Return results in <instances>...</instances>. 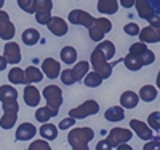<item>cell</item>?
Listing matches in <instances>:
<instances>
[{
	"mask_svg": "<svg viewBox=\"0 0 160 150\" xmlns=\"http://www.w3.org/2000/svg\"><path fill=\"white\" fill-rule=\"evenodd\" d=\"M59 78H61V81L64 85H74L75 83V77H74V72H72V69H64L61 74H59Z\"/></svg>",
	"mask_w": 160,
	"mask_h": 150,
	"instance_id": "35",
	"label": "cell"
},
{
	"mask_svg": "<svg viewBox=\"0 0 160 150\" xmlns=\"http://www.w3.org/2000/svg\"><path fill=\"white\" fill-rule=\"evenodd\" d=\"M58 115V110H53L51 107L45 105V107H38L37 112H35V120L40 121V123H47V121L53 117Z\"/></svg>",
	"mask_w": 160,
	"mask_h": 150,
	"instance_id": "24",
	"label": "cell"
},
{
	"mask_svg": "<svg viewBox=\"0 0 160 150\" xmlns=\"http://www.w3.org/2000/svg\"><path fill=\"white\" fill-rule=\"evenodd\" d=\"M136 56L141 59L142 65H151V64L155 61V54H154V51H151V50H144L142 53L136 54Z\"/></svg>",
	"mask_w": 160,
	"mask_h": 150,
	"instance_id": "34",
	"label": "cell"
},
{
	"mask_svg": "<svg viewBox=\"0 0 160 150\" xmlns=\"http://www.w3.org/2000/svg\"><path fill=\"white\" fill-rule=\"evenodd\" d=\"M149 5H151L152 11L160 16V0H149Z\"/></svg>",
	"mask_w": 160,
	"mask_h": 150,
	"instance_id": "45",
	"label": "cell"
},
{
	"mask_svg": "<svg viewBox=\"0 0 160 150\" xmlns=\"http://www.w3.org/2000/svg\"><path fill=\"white\" fill-rule=\"evenodd\" d=\"M96 150H112V147H111V144L108 142V141H99L98 144H96Z\"/></svg>",
	"mask_w": 160,
	"mask_h": 150,
	"instance_id": "44",
	"label": "cell"
},
{
	"mask_svg": "<svg viewBox=\"0 0 160 150\" xmlns=\"http://www.w3.org/2000/svg\"><path fill=\"white\" fill-rule=\"evenodd\" d=\"M59 54H61V61L64 64H74L77 61V50L74 46H64L59 51Z\"/></svg>",
	"mask_w": 160,
	"mask_h": 150,
	"instance_id": "31",
	"label": "cell"
},
{
	"mask_svg": "<svg viewBox=\"0 0 160 150\" xmlns=\"http://www.w3.org/2000/svg\"><path fill=\"white\" fill-rule=\"evenodd\" d=\"M69 22H72V24H78V26H83V27H88L93 24V21H95V18H93L88 11H85V10H72L71 13H69Z\"/></svg>",
	"mask_w": 160,
	"mask_h": 150,
	"instance_id": "11",
	"label": "cell"
},
{
	"mask_svg": "<svg viewBox=\"0 0 160 150\" xmlns=\"http://www.w3.org/2000/svg\"><path fill=\"white\" fill-rule=\"evenodd\" d=\"M28 150H51V147H50V144L47 142V141H34L31 145H29V148Z\"/></svg>",
	"mask_w": 160,
	"mask_h": 150,
	"instance_id": "37",
	"label": "cell"
},
{
	"mask_svg": "<svg viewBox=\"0 0 160 150\" xmlns=\"http://www.w3.org/2000/svg\"><path fill=\"white\" fill-rule=\"evenodd\" d=\"M120 3H122L123 8H131L135 7V0H120Z\"/></svg>",
	"mask_w": 160,
	"mask_h": 150,
	"instance_id": "46",
	"label": "cell"
},
{
	"mask_svg": "<svg viewBox=\"0 0 160 150\" xmlns=\"http://www.w3.org/2000/svg\"><path fill=\"white\" fill-rule=\"evenodd\" d=\"M38 133H40V136H42L45 141H55L58 138V126L47 121V123H43L42 126H40Z\"/></svg>",
	"mask_w": 160,
	"mask_h": 150,
	"instance_id": "21",
	"label": "cell"
},
{
	"mask_svg": "<svg viewBox=\"0 0 160 150\" xmlns=\"http://www.w3.org/2000/svg\"><path fill=\"white\" fill-rule=\"evenodd\" d=\"M24 74H26V83L28 85L38 83V81L43 80V72L40 69H37V67H34V65H29L28 69L24 70Z\"/></svg>",
	"mask_w": 160,
	"mask_h": 150,
	"instance_id": "23",
	"label": "cell"
},
{
	"mask_svg": "<svg viewBox=\"0 0 160 150\" xmlns=\"http://www.w3.org/2000/svg\"><path fill=\"white\" fill-rule=\"evenodd\" d=\"M8 80L11 81L13 85H28L26 83V74H24L22 69H19V67H13V69H10Z\"/></svg>",
	"mask_w": 160,
	"mask_h": 150,
	"instance_id": "28",
	"label": "cell"
},
{
	"mask_svg": "<svg viewBox=\"0 0 160 150\" xmlns=\"http://www.w3.org/2000/svg\"><path fill=\"white\" fill-rule=\"evenodd\" d=\"M16 99H18V91L11 85H2L0 86V102L16 101Z\"/></svg>",
	"mask_w": 160,
	"mask_h": 150,
	"instance_id": "27",
	"label": "cell"
},
{
	"mask_svg": "<svg viewBox=\"0 0 160 150\" xmlns=\"http://www.w3.org/2000/svg\"><path fill=\"white\" fill-rule=\"evenodd\" d=\"M148 22H149V26H154V27H158L160 26V16L157 15V13H154V15L148 19Z\"/></svg>",
	"mask_w": 160,
	"mask_h": 150,
	"instance_id": "43",
	"label": "cell"
},
{
	"mask_svg": "<svg viewBox=\"0 0 160 150\" xmlns=\"http://www.w3.org/2000/svg\"><path fill=\"white\" fill-rule=\"evenodd\" d=\"M53 0H34V13L38 24H47L51 18Z\"/></svg>",
	"mask_w": 160,
	"mask_h": 150,
	"instance_id": "5",
	"label": "cell"
},
{
	"mask_svg": "<svg viewBox=\"0 0 160 150\" xmlns=\"http://www.w3.org/2000/svg\"><path fill=\"white\" fill-rule=\"evenodd\" d=\"M15 34H16V27L11 22L8 13L0 10V38L5 40V42H10L15 37Z\"/></svg>",
	"mask_w": 160,
	"mask_h": 150,
	"instance_id": "8",
	"label": "cell"
},
{
	"mask_svg": "<svg viewBox=\"0 0 160 150\" xmlns=\"http://www.w3.org/2000/svg\"><path fill=\"white\" fill-rule=\"evenodd\" d=\"M139 99L146 101V102H152L155 98H157V88L152 86V85H144L141 90H139Z\"/></svg>",
	"mask_w": 160,
	"mask_h": 150,
	"instance_id": "30",
	"label": "cell"
},
{
	"mask_svg": "<svg viewBox=\"0 0 160 150\" xmlns=\"http://www.w3.org/2000/svg\"><path fill=\"white\" fill-rule=\"evenodd\" d=\"M2 107H3V117L0 118V128L10 129L15 126L16 120H18L19 105L16 101H7V102H2Z\"/></svg>",
	"mask_w": 160,
	"mask_h": 150,
	"instance_id": "2",
	"label": "cell"
},
{
	"mask_svg": "<svg viewBox=\"0 0 160 150\" xmlns=\"http://www.w3.org/2000/svg\"><path fill=\"white\" fill-rule=\"evenodd\" d=\"M157 86L160 88V70H158V75H157Z\"/></svg>",
	"mask_w": 160,
	"mask_h": 150,
	"instance_id": "49",
	"label": "cell"
},
{
	"mask_svg": "<svg viewBox=\"0 0 160 150\" xmlns=\"http://www.w3.org/2000/svg\"><path fill=\"white\" fill-rule=\"evenodd\" d=\"M144 50H148V46H146V43H142V42L133 43V45L130 46V53H131V54H139V53H142Z\"/></svg>",
	"mask_w": 160,
	"mask_h": 150,
	"instance_id": "41",
	"label": "cell"
},
{
	"mask_svg": "<svg viewBox=\"0 0 160 150\" xmlns=\"http://www.w3.org/2000/svg\"><path fill=\"white\" fill-rule=\"evenodd\" d=\"M118 10V0H98V11L102 15H114Z\"/></svg>",
	"mask_w": 160,
	"mask_h": 150,
	"instance_id": "19",
	"label": "cell"
},
{
	"mask_svg": "<svg viewBox=\"0 0 160 150\" xmlns=\"http://www.w3.org/2000/svg\"><path fill=\"white\" fill-rule=\"evenodd\" d=\"M123 61H125V67H127L128 70H131V72H136V70H139L141 67H142V62H141V59L136 56V54L128 53Z\"/></svg>",
	"mask_w": 160,
	"mask_h": 150,
	"instance_id": "33",
	"label": "cell"
},
{
	"mask_svg": "<svg viewBox=\"0 0 160 150\" xmlns=\"http://www.w3.org/2000/svg\"><path fill=\"white\" fill-rule=\"evenodd\" d=\"M104 117H106V120H108V121H122L125 118L123 107L122 105H120V107L118 105H114V107H111V109L106 110Z\"/></svg>",
	"mask_w": 160,
	"mask_h": 150,
	"instance_id": "25",
	"label": "cell"
},
{
	"mask_svg": "<svg viewBox=\"0 0 160 150\" xmlns=\"http://www.w3.org/2000/svg\"><path fill=\"white\" fill-rule=\"evenodd\" d=\"M74 125H75V118H72V117H68V118H64V120H61L59 121V125H58V129H69V128H74Z\"/></svg>",
	"mask_w": 160,
	"mask_h": 150,
	"instance_id": "40",
	"label": "cell"
},
{
	"mask_svg": "<svg viewBox=\"0 0 160 150\" xmlns=\"http://www.w3.org/2000/svg\"><path fill=\"white\" fill-rule=\"evenodd\" d=\"M40 98H42V94L34 85H28L24 88V102L29 107H37L40 104Z\"/></svg>",
	"mask_w": 160,
	"mask_h": 150,
	"instance_id": "17",
	"label": "cell"
},
{
	"mask_svg": "<svg viewBox=\"0 0 160 150\" xmlns=\"http://www.w3.org/2000/svg\"><path fill=\"white\" fill-rule=\"evenodd\" d=\"M139 102V96L135 91H125L120 96V105L123 109H135Z\"/></svg>",
	"mask_w": 160,
	"mask_h": 150,
	"instance_id": "18",
	"label": "cell"
},
{
	"mask_svg": "<svg viewBox=\"0 0 160 150\" xmlns=\"http://www.w3.org/2000/svg\"><path fill=\"white\" fill-rule=\"evenodd\" d=\"M88 70H90V62H87V61H80V62H77V64L74 65V69H72L74 77H75L77 81H82L83 77L88 74Z\"/></svg>",
	"mask_w": 160,
	"mask_h": 150,
	"instance_id": "32",
	"label": "cell"
},
{
	"mask_svg": "<svg viewBox=\"0 0 160 150\" xmlns=\"http://www.w3.org/2000/svg\"><path fill=\"white\" fill-rule=\"evenodd\" d=\"M117 150H133L130 145H128V142H125V144H120L118 147H115Z\"/></svg>",
	"mask_w": 160,
	"mask_h": 150,
	"instance_id": "48",
	"label": "cell"
},
{
	"mask_svg": "<svg viewBox=\"0 0 160 150\" xmlns=\"http://www.w3.org/2000/svg\"><path fill=\"white\" fill-rule=\"evenodd\" d=\"M142 150H160V138L158 139H151L148 144L144 145V148Z\"/></svg>",
	"mask_w": 160,
	"mask_h": 150,
	"instance_id": "42",
	"label": "cell"
},
{
	"mask_svg": "<svg viewBox=\"0 0 160 150\" xmlns=\"http://www.w3.org/2000/svg\"><path fill=\"white\" fill-rule=\"evenodd\" d=\"M148 125H149L151 129L160 131V112H152L148 117Z\"/></svg>",
	"mask_w": 160,
	"mask_h": 150,
	"instance_id": "36",
	"label": "cell"
},
{
	"mask_svg": "<svg viewBox=\"0 0 160 150\" xmlns=\"http://www.w3.org/2000/svg\"><path fill=\"white\" fill-rule=\"evenodd\" d=\"M7 65H8L7 59H5L3 56H0V72H2V70H5V69H7Z\"/></svg>",
	"mask_w": 160,
	"mask_h": 150,
	"instance_id": "47",
	"label": "cell"
},
{
	"mask_svg": "<svg viewBox=\"0 0 160 150\" xmlns=\"http://www.w3.org/2000/svg\"><path fill=\"white\" fill-rule=\"evenodd\" d=\"M35 133H37V129L32 123H28V121L21 123L16 129V141H22V142L31 141L32 138H35Z\"/></svg>",
	"mask_w": 160,
	"mask_h": 150,
	"instance_id": "16",
	"label": "cell"
},
{
	"mask_svg": "<svg viewBox=\"0 0 160 150\" xmlns=\"http://www.w3.org/2000/svg\"><path fill=\"white\" fill-rule=\"evenodd\" d=\"M135 7H136V11H138V16L146 19V21L154 15V11L149 5V0H135Z\"/></svg>",
	"mask_w": 160,
	"mask_h": 150,
	"instance_id": "20",
	"label": "cell"
},
{
	"mask_svg": "<svg viewBox=\"0 0 160 150\" xmlns=\"http://www.w3.org/2000/svg\"><path fill=\"white\" fill-rule=\"evenodd\" d=\"M45 26L48 27V31H50L53 35H56V37H62V35L68 34V31H69L68 22H66L62 18H59V16H51L50 21H48Z\"/></svg>",
	"mask_w": 160,
	"mask_h": 150,
	"instance_id": "12",
	"label": "cell"
},
{
	"mask_svg": "<svg viewBox=\"0 0 160 150\" xmlns=\"http://www.w3.org/2000/svg\"><path fill=\"white\" fill-rule=\"evenodd\" d=\"M90 65L95 69L96 74H99L102 78H109L111 74H112V65L114 64H109L108 59H106L102 54L95 48L91 51V59H90Z\"/></svg>",
	"mask_w": 160,
	"mask_h": 150,
	"instance_id": "4",
	"label": "cell"
},
{
	"mask_svg": "<svg viewBox=\"0 0 160 150\" xmlns=\"http://www.w3.org/2000/svg\"><path fill=\"white\" fill-rule=\"evenodd\" d=\"M130 128H133V131H135V133L138 134V138L142 139V141H151V139L154 138L152 129L149 128V125H146L144 121L131 120V121H130Z\"/></svg>",
	"mask_w": 160,
	"mask_h": 150,
	"instance_id": "14",
	"label": "cell"
},
{
	"mask_svg": "<svg viewBox=\"0 0 160 150\" xmlns=\"http://www.w3.org/2000/svg\"><path fill=\"white\" fill-rule=\"evenodd\" d=\"M21 38H22V43H24V45L32 46V45L38 43L40 32H38L37 29H26V31L21 34Z\"/></svg>",
	"mask_w": 160,
	"mask_h": 150,
	"instance_id": "26",
	"label": "cell"
},
{
	"mask_svg": "<svg viewBox=\"0 0 160 150\" xmlns=\"http://www.w3.org/2000/svg\"><path fill=\"white\" fill-rule=\"evenodd\" d=\"M99 112V104L96 101H85L83 104H80L78 107L75 109H71L69 110V117L75 118V120H80V118H87L90 115H95Z\"/></svg>",
	"mask_w": 160,
	"mask_h": 150,
	"instance_id": "6",
	"label": "cell"
},
{
	"mask_svg": "<svg viewBox=\"0 0 160 150\" xmlns=\"http://www.w3.org/2000/svg\"><path fill=\"white\" fill-rule=\"evenodd\" d=\"M5 5V0H0V10H2V7Z\"/></svg>",
	"mask_w": 160,
	"mask_h": 150,
	"instance_id": "50",
	"label": "cell"
},
{
	"mask_svg": "<svg viewBox=\"0 0 160 150\" xmlns=\"http://www.w3.org/2000/svg\"><path fill=\"white\" fill-rule=\"evenodd\" d=\"M112 31V22L108 18H95L93 24L88 27L90 38L93 42H101L106 34H109Z\"/></svg>",
	"mask_w": 160,
	"mask_h": 150,
	"instance_id": "3",
	"label": "cell"
},
{
	"mask_svg": "<svg viewBox=\"0 0 160 150\" xmlns=\"http://www.w3.org/2000/svg\"><path fill=\"white\" fill-rule=\"evenodd\" d=\"M102 77L99 75V74H96L95 70H93V72H88L85 77H83V85L85 86H88V88H98L101 83H102Z\"/></svg>",
	"mask_w": 160,
	"mask_h": 150,
	"instance_id": "29",
	"label": "cell"
},
{
	"mask_svg": "<svg viewBox=\"0 0 160 150\" xmlns=\"http://www.w3.org/2000/svg\"><path fill=\"white\" fill-rule=\"evenodd\" d=\"M43 98L47 101V105L51 107L53 110H59V107L62 104V91L56 85H48L43 88Z\"/></svg>",
	"mask_w": 160,
	"mask_h": 150,
	"instance_id": "7",
	"label": "cell"
},
{
	"mask_svg": "<svg viewBox=\"0 0 160 150\" xmlns=\"http://www.w3.org/2000/svg\"><path fill=\"white\" fill-rule=\"evenodd\" d=\"M131 138H133L131 129H127V128H114L109 133L108 138H106V141H108L111 144V147L114 148V147H118L120 144H125V142L131 141Z\"/></svg>",
	"mask_w": 160,
	"mask_h": 150,
	"instance_id": "9",
	"label": "cell"
},
{
	"mask_svg": "<svg viewBox=\"0 0 160 150\" xmlns=\"http://www.w3.org/2000/svg\"><path fill=\"white\" fill-rule=\"evenodd\" d=\"M42 72L48 77V78H58L61 74V65L56 59L53 58H47L42 62Z\"/></svg>",
	"mask_w": 160,
	"mask_h": 150,
	"instance_id": "15",
	"label": "cell"
},
{
	"mask_svg": "<svg viewBox=\"0 0 160 150\" xmlns=\"http://www.w3.org/2000/svg\"><path fill=\"white\" fill-rule=\"evenodd\" d=\"M96 50H98L108 61L115 56V45H114L112 42H109V40H101V42H98Z\"/></svg>",
	"mask_w": 160,
	"mask_h": 150,
	"instance_id": "22",
	"label": "cell"
},
{
	"mask_svg": "<svg viewBox=\"0 0 160 150\" xmlns=\"http://www.w3.org/2000/svg\"><path fill=\"white\" fill-rule=\"evenodd\" d=\"M139 40L142 43H158L160 42V26H146L144 29L139 31Z\"/></svg>",
	"mask_w": 160,
	"mask_h": 150,
	"instance_id": "13",
	"label": "cell"
},
{
	"mask_svg": "<svg viewBox=\"0 0 160 150\" xmlns=\"http://www.w3.org/2000/svg\"><path fill=\"white\" fill-rule=\"evenodd\" d=\"M18 7L26 13H34V0H18Z\"/></svg>",
	"mask_w": 160,
	"mask_h": 150,
	"instance_id": "38",
	"label": "cell"
},
{
	"mask_svg": "<svg viewBox=\"0 0 160 150\" xmlns=\"http://www.w3.org/2000/svg\"><path fill=\"white\" fill-rule=\"evenodd\" d=\"M3 58L7 59L8 64H19L21 62V50H19V45L16 42H10L5 43L3 46Z\"/></svg>",
	"mask_w": 160,
	"mask_h": 150,
	"instance_id": "10",
	"label": "cell"
},
{
	"mask_svg": "<svg viewBox=\"0 0 160 150\" xmlns=\"http://www.w3.org/2000/svg\"><path fill=\"white\" fill-rule=\"evenodd\" d=\"M139 31H141V29H139V26L135 24V22H128V24L123 26V32H125L127 35H138Z\"/></svg>",
	"mask_w": 160,
	"mask_h": 150,
	"instance_id": "39",
	"label": "cell"
},
{
	"mask_svg": "<svg viewBox=\"0 0 160 150\" xmlns=\"http://www.w3.org/2000/svg\"><path fill=\"white\" fill-rule=\"evenodd\" d=\"M93 138H95V131L88 126L74 128L68 134V141H69V145L72 147V150H90L88 142L93 141Z\"/></svg>",
	"mask_w": 160,
	"mask_h": 150,
	"instance_id": "1",
	"label": "cell"
}]
</instances>
